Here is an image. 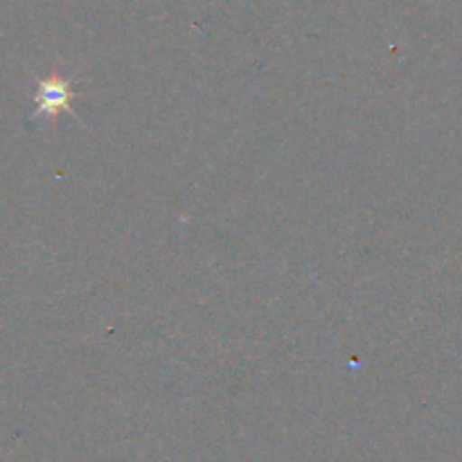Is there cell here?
Returning <instances> with one entry per match:
<instances>
[{"label": "cell", "mask_w": 462, "mask_h": 462, "mask_svg": "<svg viewBox=\"0 0 462 462\" xmlns=\"http://www.w3.org/2000/svg\"><path fill=\"white\" fill-rule=\"evenodd\" d=\"M72 99L70 84L63 79H45L36 90V116L54 117L57 113L66 111Z\"/></svg>", "instance_id": "cell-1"}]
</instances>
